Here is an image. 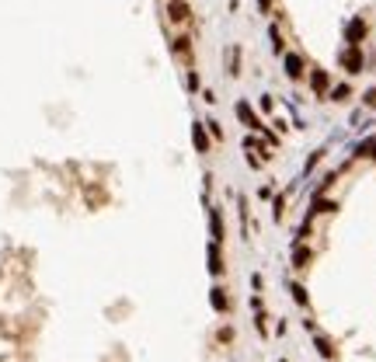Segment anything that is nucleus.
Segmentation results:
<instances>
[{
    "mask_svg": "<svg viewBox=\"0 0 376 362\" xmlns=\"http://www.w3.org/2000/svg\"><path fill=\"white\" fill-rule=\"evenodd\" d=\"M282 66H286V77L289 81H299L303 73H307V63L299 53H282Z\"/></svg>",
    "mask_w": 376,
    "mask_h": 362,
    "instance_id": "1",
    "label": "nucleus"
},
{
    "mask_svg": "<svg viewBox=\"0 0 376 362\" xmlns=\"http://www.w3.org/2000/svg\"><path fill=\"white\" fill-rule=\"evenodd\" d=\"M234 112H237V119L244 122L247 129H258V133H265V129H268V125H261V119L255 115V108H251L247 101H237V105H234Z\"/></svg>",
    "mask_w": 376,
    "mask_h": 362,
    "instance_id": "2",
    "label": "nucleus"
},
{
    "mask_svg": "<svg viewBox=\"0 0 376 362\" xmlns=\"http://www.w3.org/2000/svg\"><path fill=\"white\" fill-rule=\"evenodd\" d=\"M341 66H345V73H348V77L359 73V70H362V49H359V45H348V49H345V56H341Z\"/></svg>",
    "mask_w": 376,
    "mask_h": 362,
    "instance_id": "3",
    "label": "nucleus"
},
{
    "mask_svg": "<svg viewBox=\"0 0 376 362\" xmlns=\"http://www.w3.org/2000/svg\"><path fill=\"white\" fill-rule=\"evenodd\" d=\"M167 18L174 21V24H185V21L192 18V7H188L185 0H171V4H167Z\"/></svg>",
    "mask_w": 376,
    "mask_h": 362,
    "instance_id": "4",
    "label": "nucleus"
},
{
    "mask_svg": "<svg viewBox=\"0 0 376 362\" xmlns=\"http://www.w3.org/2000/svg\"><path fill=\"white\" fill-rule=\"evenodd\" d=\"M362 39H366V21L352 18V21H348V28H345V42H348V45H359Z\"/></svg>",
    "mask_w": 376,
    "mask_h": 362,
    "instance_id": "5",
    "label": "nucleus"
},
{
    "mask_svg": "<svg viewBox=\"0 0 376 362\" xmlns=\"http://www.w3.org/2000/svg\"><path fill=\"white\" fill-rule=\"evenodd\" d=\"M192 143H195L198 153H209V133H206V122H192Z\"/></svg>",
    "mask_w": 376,
    "mask_h": 362,
    "instance_id": "6",
    "label": "nucleus"
},
{
    "mask_svg": "<svg viewBox=\"0 0 376 362\" xmlns=\"http://www.w3.org/2000/svg\"><path fill=\"white\" fill-rule=\"evenodd\" d=\"M223 268H227V265H223V254H219V244H209V275L219 279Z\"/></svg>",
    "mask_w": 376,
    "mask_h": 362,
    "instance_id": "7",
    "label": "nucleus"
},
{
    "mask_svg": "<svg viewBox=\"0 0 376 362\" xmlns=\"http://www.w3.org/2000/svg\"><path fill=\"white\" fill-rule=\"evenodd\" d=\"M209 303H213V310H216V314H227V310H230L227 289H223V286H213V293H209Z\"/></svg>",
    "mask_w": 376,
    "mask_h": 362,
    "instance_id": "8",
    "label": "nucleus"
},
{
    "mask_svg": "<svg viewBox=\"0 0 376 362\" xmlns=\"http://www.w3.org/2000/svg\"><path fill=\"white\" fill-rule=\"evenodd\" d=\"M209 234H213V244H223V216H219V209H209Z\"/></svg>",
    "mask_w": 376,
    "mask_h": 362,
    "instance_id": "9",
    "label": "nucleus"
},
{
    "mask_svg": "<svg viewBox=\"0 0 376 362\" xmlns=\"http://www.w3.org/2000/svg\"><path fill=\"white\" fill-rule=\"evenodd\" d=\"M328 84H331L328 70H314V73H310V91H314V94H324V91H328Z\"/></svg>",
    "mask_w": 376,
    "mask_h": 362,
    "instance_id": "10",
    "label": "nucleus"
},
{
    "mask_svg": "<svg viewBox=\"0 0 376 362\" xmlns=\"http://www.w3.org/2000/svg\"><path fill=\"white\" fill-rule=\"evenodd\" d=\"M310 262V247L307 244H293V268H307Z\"/></svg>",
    "mask_w": 376,
    "mask_h": 362,
    "instance_id": "11",
    "label": "nucleus"
},
{
    "mask_svg": "<svg viewBox=\"0 0 376 362\" xmlns=\"http://www.w3.org/2000/svg\"><path fill=\"white\" fill-rule=\"evenodd\" d=\"M314 345H317V352H320V359H331V355H335V345H331V338L317 334V338H314Z\"/></svg>",
    "mask_w": 376,
    "mask_h": 362,
    "instance_id": "12",
    "label": "nucleus"
},
{
    "mask_svg": "<svg viewBox=\"0 0 376 362\" xmlns=\"http://www.w3.org/2000/svg\"><path fill=\"white\" fill-rule=\"evenodd\" d=\"M227 73H230V77H237V73H240V49H237V45H234L230 56H227Z\"/></svg>",
    "mask_w": 376,
    "mask_h": 362,
    "instance_id": "13",
    "label": "nucleus"
},
{
    "mask_svg": "<svg viewBox=\"0 0 376 362\" xmlns=\"http://www.w3.org/2000/svg\"><path fill=\"white\" fill-rule=\"evenodd\" d=\"M268 39H272V53H286V42H282L275 24H268Z\"/></svg>",
    "mask_w": 376,
    "mask_h": 362,
    "instance_id": "14",
    "label": "nucleus"
},
{
    "mask_svg": "<svg viewBox=\"0 0 376 362\" xmlns=\"http://www.w3.org/2000/svg\"><path fill=\"white\" fill-rule=\"evenodd\" d=\"M268 317H265V310H255V327H258V334H261V338H268Z\"/></svg>",
    "mask_w": 376,
    "mask_h": 362,
    "instance_id": "15",
    "label": "nucleus"
},
{
    "mask_svg": "<svg viewBox=\"0 0 376 362\" xmlns=\"http://www.w3.org/2000/svg\"><path fill=\"white\" fill-rule=\"evenodd\" d=\"M289 293H293V300H296L299 306H307V303H310V300H307V289H303L299 282H293V286H289Z\"/></svg>",
    "mask_w": 376,
    "mask_h": 362,
    "instance_id": "16",
    "label": "nucleus"
},
{
    "mask_svg": "<svg viewBox=\"0 0 376 362\" xmlns=\"http://www.w3.org/2000/svg\"><path fill=\"white\" fill-rule=\"evenodd\" d=\"M348 94H352V87H348V84H338L335 91H331V101H345Z\"/></svg>",
    "mask_w": 376,
    "mask_h": 362,
    "instance_id": "17",
    "label": "nucleus"
},
{
    "mask_svg": "<svg viewBox=\"0 0 376 362\" xmlns=\"http://www.w3.org/2000/svg\"><path fill=\"white\" fill-rule=\"evenodd\" d=\"M171 49H174V53H188V35H178V39H171Z\"/></svg>",
    "mask_w": 376,
    "mask_h": 362,
    "instance_id": "18",
    "label": "nucleus"
},
{
    "mask_svg": "<svg viewBox=\"0 0 376 362\" xmlns=\"http://www.w3.org/2000/svg\"><path fill=\"white\" fill-rule=\"evenodd\" d=\"M282 213H286V195H279V199H275V209H272V216H275V220H282Z\"/></svg>",
    "mask_w": 376,
    "mask_h": 362,
    "instance_id": "19",
    "label": "nucleus"
},
{
    "mask_svg": "<svg viewBox=\"0 0 376 362\" xmlns=\"http://www.w3.org/2000/svg\"><path fill=\"white\" fill-rule=\"evenodd\" d=\"M206 133H213V140H223V129H219V122H206Z\"/></svg>",
    "mask_w": 376,
    "mask_h": 362,
    "instance_id": "20",
    "label": "nucleus"
},
{
    "mask_svg": "<svg viewBox=\"0 0 376 362\" xmlns=\"http://www.w3.org/2000/svg\"><path fill=\"white\" fill-rule=\"evenodd\" d=\"M272 195H275V188H272V185H261V188H258V199H272Z\"/></svg>",
    "mask_w": 376,
    "mask_h": 362,
    "instance_id": "21",
    "label": "nucleus"
},
{
    "mask_svg": "<svg viewBox=\"0 0 376 362\" xmlns=\"http://www.w3.org/2000/svg\"><path fill=\"white\" fill-rule=\"evenodd\" d=\"M188 91H198V73L195 70H188Z\"/></svg>",
    "mask_w": 376,
    "mask_h": 362,
    "instance_id": "22",
    "label": "nucleus"
},
{
    "mask_svg": "<svg viewBox=\"0 0 376 362\" xmlns=\"http://www.w3.org/2000/svg\"><path fill=\"white\" fill-rule=\"evenodd\" d=\"M362 101H366L369 108H376V87H369V91H366V98H362Z\"/></svg>",
    "mask_w": 376,
    "mask_h": 362,
    "instance_id": "23",
    "label": "nucleus"
},
{
    "mask_svg": "<svg viewBox=\"0 0 376 362\" xmlns=\"http://www.w3.org/2000/svg\"><path fill=\"white\" fill-rule=\"evenodd\" d=\"M258 105H261V112H272V94H261Z\"/></svg>",
    "mask_w": 376,
    "mask_h": 362,
    "instance_id": "24",
    "label": "nucleus"
},
{
    "mask_svg": "<svg viewBox=\"0 0 376 362\" xmlns=\"http://www.w3.org/2000/svg\"><path fill=\"white\" fill-rule=\"evenodd\" d=\"M258 11H261V14H268V11H272V0H258Z\"/></svg>",
    "mask_w": 376,
    "mask_h": 362,
    "instance_id": "25",
    "label": "nucleus"
}]
</instances>
